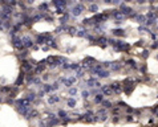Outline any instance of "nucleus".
<instances>
[{
  "label": "nucleus",
  "mask_w": 158,
  "mask_h": 127,
  "mask_svg": "<svg viewBox=\"0 0 158 127\" xmlns=\"http://www.w3.org/2000/svg\"><path fill=\"white\" fill-rule=\"evenodd\" d=\"M96 60L94 58H93V57H86L85 60H84L82 61V65H81V66L84 68V69H93V68H94L96 66Z\"/></svg>",
  "instance_id": "obj_1"
},
{
  "label": "nucleus",
  "mask_w": 158,
  "mask_h": 127,
  "mask_svg": "<svg viewBox=\"0 0 158 127\" xmlns=\"http://www.w3.org/2000/svg\"><path fill=\"white\" fill-rule=\"evenodd\" d=\"M33 69H35L33 64H29L28 61H23V62H21V72H24L25 74L32 73V72H33Z\"/></svg>",
  "instance_id": "obj_2"
},
{
  "label": "nucleus",
  "mask_w": 158,
  "mask_h": 127,
  "mask_svg": "<svg viewBox=\"0 0 158 127\" xmlns=\"http://www.w3.org/2000/svg\"><path fill=\"white\" fill-rule=\"evenodd\" d=\"M12 44H13V46H15L16 49H19V50H23V49H24V44H23V39H20V37H17V36L12 37Z\"/></svg>",
  "instance_id": "obj_3"
},
{
  "label": "nucleus",
  "mask_w": 158,
  "mask_h": 127,
  "mask_svg": "<svg viewBox=\"0 0 158 127\" xmlns=\"http://www.w3.org/2000/svg\"><path fill=\"white\" fill-rule=\"evenodd\" d=\"M96 118H97V120H106L108 119V112H106V110L105 109H101V110H98L96 112Z\"/></svg>",
  "instance_id": "obj_4"
},
{
  "label": "nucleus",
  "mask_w": 158,
  "mask_h": 127,
  "mask_svg": "<svg viewBox=\"0 0 158 127\" xmlns=\"http://www.w3.org/2000/svg\"><path fill=\"white\" fill-rule=\"evenodd\" d=\"M15 105H16V107H31V102L27 99V98H20V99H17V101H15Z\"/></svg>",
  "instance_id": "obj_5"
},
{
  "label": "nucleus",
  "mask_w": 158,
  "mask_h": 127,
  "mask_svg": "<svg viewBox=\"0 0 158 127\" xmlns=\"http://www.w3.org/2000/svg\"><path fill=\"white\" fill-rule=\"evenodd\" d=\"M110 87L113 89V91L116 93V94H120L121 91H124V86H122V83L121 82H113V83H110Z\"/></svg>",
  "instance_id": "obj_6"
},
{
  "label": "nucleus",
  "mask_w": 158,
  "mask_h": 127,
  "mask_svg": "<svg viewBox=\"0 0 158 127\" xmlns=\"http://www.w3.org/2000/svg\"><path fill=\"white\" fill-rule=\"evenodd\" d=\"M101 90H102V93H104V95H108V97L116 95V93L113 91V89L110 87V85H105V86H101Z\"/></svg>",
  "instance_id": "obj_7"
},
{
  "label": "nucleus",
  "mask_w": 158,
  "mask_h": 127,
  "mask_svg": "<svg viewBox=\"0 0 158 127\" xmlns=\"http://www.w3.org/2000/svg\"><path fill=\"white\" fill-rule=\"evenodd\" d=\"M82 11H84V6H82V4H77L74 8H72V15L73 16H78V15H81Z\"/></svg>",
  "instance_id": "obj_8"
},
{
  "label": "nucleus",
  "mask_w": 158,
  "mask_h": 127,
  "mask_svg": "<svg viewBox=\"0 0 158 127\" xmlns=\"http://www.w3.org/2000/svg\"><path fill=\"white\" fill-rule=\"evenodd\" d=\"M23 44H24V48H33L35 46V42L29 37H23Z\"/></svg>",
  "instance_id": "obj_9"
},
{
  "label": "nucleus",
  "mask_w": 158,
  "mask_h": 127,
  "mask_svg": "<svg viewBox=\"0 0 158 127\" xmlns=\"http://www.w3.org/2000/svg\"><path fill=\"white\" fill-rule=\"evenodd\" d=\"M76 82V77H69V78H65V81H64V85L67 87H72V85Z\"/></svg>",
  "instance_id": "obj_10"
},
{
  "label": "nucleus",
  "mask_w": 158,
  "mask_h": 127,
  "mask_svg": "<svg viewBox=\"0 0 158 127\" xmlns=\"http://www.w3.org/2000/svg\"><path fill=\"white\" fill-rule=\"evenodd\" d=\"M3 12H4V13H7V15H9V16H11L12 13H13V8H12L11 6H9L8 3H7L6 6H3Z\"/></svg>",
  "instance_id": "obj_11"
},
{
  "label": "nucleus",
  "mask_w": 158,
  "mask_h": 127,
  "mask_svg": "<svg viewBox=\"0 0 158 127\" xmlns=\"http://www.w3.org/2000/svg\"><path fill=\"white\" fill-rule=\"evenodd\" d=\"M24 78H25V73L24 72H21L20 74H19V77H17V79H16V86L19 87V86H20V85L23 83V81H24Z\"/></svg>",
  "instance_id": "obj_12"
},
{
  "label": "nucleus",
  "mask_w": 158,
  "mask_h": 127,
  "mask_svg": "<svg viewBox=\"0 0 158 127\" xmlns=\"http://www.w3.org/2000/svg\"><path fill=\"white\" fill-rule=\"evenodd\" d=\"M59 101H60V98L57 95H55V94L49 95V98H48V103H49V105H55V103H57Z\"/></svg>",
  "instance_id": "obj_13"
},
{
  "label": "nucleus",
  "mask_w": 158,
  "mask_h": 127,
  "mask_svg": "<svg viewBox=\"0 0 158 127\" xmlns=\"http://www.w3.org/2000/svg\"><path fill=\"white\" fill-rule=\"evenodd\" d=\"M37 116H40L39 111H37V110H31V111H29V114H28V116H27V118H28V119H36Z\"/></svg>",
  "instance_id": "obj_14"
},
{
  "label": "nucleus",
  "mask_w": 158,
  "mask_h": 127,
  "mask_svg": "<svg viewBox=\"0 0 158 127\" xmlns=\"http://www.w3.org/2000/svg\"><path fill=\"white\" fill-rule=\"evenodd\" d=\"M43 90L45 93H52V91H55V87H53V85H50V83H44Z\"/></svg>",
  "instance_id": "obj_15"
},
{
  "label": "nucleus",
  "mask_w": 158,
  "mask_h": 127,
  "mask_svg": "<svg viewBox=\"0 0 158 127\" xmlns=\"http://www.w3.org/2000/svg\"><path fill=\"white\" fill-rule=\"evenodd\" d=\"M113 35L116 37H124L125 36V31L124 29H113Z\"/></svg>",
  "instance_id": "obj_16"
},
{
  "label": "nucleus",
  "mask_w": 158,
  "mask_h": 127,
  "mask_svg": "<svg viewBox=\"0 0 158 127\" xmlns=\"http://www.w3.org/2000/svg\"><path fill=\"white\" fill-rule=\"evenodd\" d=\"M36 97H37V94H35L33 91H29V93L27 94V99L29 101V102H33L36 99Z\"/></svg>",
  "instance_id": "obj_17"
},
{
  "label": "nucleus",
  "mask_w": 158,
  "mask_h": 127,
  "mask_svg": "<svg viewBox=\"0 0 158 127\" xmlns=\"http://www.w3.org/2000/svg\"><path fill=\"white\" fill-rule=\"evenodd\" d=\"M101 105L104 106L105 110H106V109H112V107H113V103H112L110 101H108V99H104V102H102Z\"/></svg>",
  "instance_id": "obj_18"
},
{
  "label": "nucleus",
  "mask_w": 158,
  "mask_h": 127,
  "mask_svg": "<svg viewBox=\"0 0 158 127\" xmlns=\"http://www.w3.org/2000/svg\"><path fill=\"white\" fill-rule=\"evenodd\" d=\"M104 102V94H97L94 97V103H102Z\"/></svg>",
  "instance_id": "obj_19"
},
{
  "label": "nucleus",
  "mask_w": 158,
  "mask_h": 127,
  "mask_svg": "<svg viewBox=\"0 0 158 127\" xmlns=\"http://www.w3.org/2000/svg\"><path fill=\"white\" fill-rule=\"evenodd\" d=\"M33 76H35V73H33V72L25 74V81H27V82H33V79H35Z\"/></svg>",
  "instance_id": "obj_20"
},
{
  "label": "nucleus",
  "mask_w": 158,
  "mask_h": 127,
  "mask_svg": "<svg viewBox=\"0 0 158 127\" xmlns=\"http://www.w3.org/2000/svg\"><path fill=\"white\" fill-rule=\"evenodd\" d=\"M39 11H41V12H46V11H48V4H46V3L40 4V6H39Z\"/></svg>",
  "instance_id": "obj_21"
},
{
  "label": "nucleus",
  "mask_w": 158,
  "mask_h": 127,
  "mask_svg": "<svg viewBox=\"0 0 158 127\" xmlns=\"http://www.w3.org/2000/svg\"><path fill=\"white\" fill-rule=\"evenodd\" d=\"M68 19H69V15H68L67 12H65L64 15H63V17H60V23H61V24L64 25L65 23H67V20H68Z\"/></svg>",
  "instance_id": "obj_22"
},
{
  "label": "nucleus",
  "mask_w": 158,
  "mask_h": 127,
  "mask_svg": "<svg viewBox=\"0 0 158 127\" xmlns=\"http://www.w3.org/2000/svg\"><path fill=\"white\" fill-rule=\"evenodd\" d=\"M67 105H68V107H71V109H73V107L76 106V99H73V98H71V99H68Z\"/></svg>",
  "instance_id": "obj_23"
},
{
  "label": "nucleus",
  "mask_w": 158,
  "mask_h": 127,
  "mask_svg": "<svg viewBox=\"0 0 158 127\" xmlns=\"http://www.w3.org/2000/svg\"><path fill=\"white\" fill-rule=\"evenodd\" d=\"M48 46H49V48H55V49H57V44H56V41H55L53 39L48 41Z\"/></svg>",
  "instance_id": "obj_24"
},
{
  "label": "nucleus",
  "mask_w": 158,
  "mask_h": 127,
  "mask_svg": "<svg viewBox=\"0 0 158 127\" xmlns=\"http://www.w3.org/2000/svg\"><path fill=\"white\" fill-rule=\"evenodd\" d=\"M76 32H78V31H77L74 27H68V33H69V35H74Z\"/></svg>",
  "instance_id": "obj_25"
},
{
  "label": "nucleus",
  "mask_w": 158,
  "mask_h": 127,
  "mask_svg": "<svg viewBox=\"0 0 158 127\" xmlns=\"http://www.w3.org/2000/svg\"><path fill=\"white\" fill-rule=\"evenodd\" d=\"M121 68H122V65H121V64H118V62H116V64H113V65H112V69H113V70H120Z\"/></svg>",
  "instance_id": "obj_26"
},
{
  "label": "nucleus",
  "mask_w": 158,
  "mask_h": 127,
  "mask_svg": "<svg viewBox=\"0 0 158 127\" xmlns=\"http://www.w3.org/2000/svg\"><path fill=\"white\" fill-rule=\"evenodd\" d=\"M97 9H98V7H97L96 4H92V6L89 7V11L93 12V13H96V12H97Z\"/></svg>",
  "instance_id": "obj_27"
},
{
  "label": "nucleus",
  "mask_w": 158,
  "mask_h": 127,
  "mask_svg": "<svg viewBox=\"0 0 158 127\" xmlns=\"http://www.w3.org/2000/svg\"><path fill=\"white\" fill-rule=\"evenodd\" d=\"M27 56H28V52H27V50H24V52H21V53L19 54V57H20L21 60H24V58H27Z\"/></svg>",
  "instance_id": "obj_28"
},
{
  "label": "nucleus",
  "mask_w": 158,
  "mask_h": 127,
  "mask_svg": "<svg viewBox=\"0 0 158 127\" xmlns=\"http://www.w3.org/2000/svg\"><path fill=\"white\" fill-rule=\"evenodd\" d=\"M81 77H84V69H78L77 70V78H81Z\"/></svg>",
  "instance_id": "obj_29"
},
{
  "label": "nucleus",
  "mask_w": 158,
  "mask_h": 127,
  "mask_svg": "<svg viewBox=\"0 0 158 127\" xmlns=\"http://www.w3.org/2000/svg\"><path fill=\"white\" fill-rule=\"evenodd\" d=\"M3 25L6 27L7 29H9V31L12 29V28H11V27H12V24H11V23H9V20H8V21H4V24H3Z\"/></svg>",
  "instance_id": "obj_30"
},
{
  "label": "nucleus",
  "mask_w": 158,
  "mask_h": 127,
  "mask_svg": "<svg viewBox=\"0 0 158 127\" xmlns=\"http://www.w3.org/2000/svg\"><path fill=\"white\" fill-rule=\"evenodd\" d=\"M76 93H77V89L76 87H71V89H69V94H71V95H74Z\"/></svg>",
  "instance_id": "obj_31"
},
{
  "label": "nucleus",
  "mask_w": 158,
  "mask_h": 127,
  "mask_svg": "<svg viewBox=\"0 0 158 127\" xmlns=\"http://www.w3.org/2000/svg\"><path fill=\"white\" fill-rule=\"evenodd\" d=\"M81 95H82L84 99H86V98L89 97V93H88V91H82V93H81Z\"/></svg>",
  "instance_id": "obj_32"
},
{
  "label": "nucleus",
  "mask_w": 158,
  "mask_h": 127,
  "mask_svg": "<svg viewBox=\"0 0 158 127\" xmlns=\"http://www.w3.org/2000/svg\"><path fill=\"white\" fill-rule=\"evenodd\" d=\"M44 94H45V91H44V90H40L39 93H37V97H40V98H43V97H44Z\"/></svg>",
  "instance_id": "obj_33"
},
{
  "label": "nucleus",
  "mask_w": 158,
  "mask_h": 127,
  "mask_svg": "<svg viewBox=\"0 0 158 127\" xmlns=\"http://www.w3.org/2000/svg\"><path fill=\"white\" fill-rule=\"evenodd\" d=\"M33 83H41V78H35L33 79Z\"/></svg>",
  "instance_id": "obj_34"
},
{
  "label": "nucleus",
  "mask_w": 158,
  "mask_h": 127,
  "mask_svg": "<svg viewBox=\"0 0 158 127\" xmlns=\"http://www.w3.org/2000/svg\"><path fill=\"white\" fill-rule=\"evenodd\" d=\"M48 78H49V76H48V74H44V76H43V78H41V79H43V81H48Z\"/></svg>",
  "instance_id": "obj_35"
},
{
  "label": "nucleus",
  "mask_w": 158,
  "mask_h": 127,
  "mask_svg": "<svg viewBox=\"0 0 158 127\" xmlns=\"http://www.w3.org/2000/svg\"><path fill=\"white\" fill-rule=\"evenodd\" d=\"M3 24H4V21L0 20V29H3Z\"/></svg>",
  "instance_id": "obj_36"
}]
</instances>
